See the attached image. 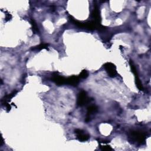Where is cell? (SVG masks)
Here are the masks:
<instances>
[{"instance_id":"6da1fadb","label":"cell","mask_w":151,"mask_h":151,"mask_svg":"<svg viewBox=\"0 0 151 151\" xmlns=\"http://www.w3.org/2000/svg\"><path fill=\"white\" fill-rule=\"evenodd\" d=\"M129 136L132 140L139 143H142L143 142H144L146 138L145 134L142 132L138 130L130 131Z\"/></svg>"},{"instance_id":"7a4b0ae2","label":"cell","mask_w":151,"mask_h":151,"mask_svg":"<svg viewBox=\"0 0 151 151\" xmlns=\"http://www.w3.org/2000/svg\"><path fill=\"white\" fill-rule=\"evenodd\" d=\"M90 98L87 96V93L85 91L82 90L78 94L77 103L79 106H83L90 102Z\"/></svg>"},{"instance_id":"3957f363","label":"cell","mask_w":151,"mask_h":151,"mask_svg":"<svg viewBox=\"0 0 151 151\" xmlns=\"http://www.w3.org/2000/svg\"><path fill=\"white\" fill-rule=\"evenodd\" d=\"M130 67H131V69H132V72L133 73L134 75V77H135V82H136V84L137 87V88L140 90H143V86H142V84L139 78V76H138V74H137V70L133 63V61L132 60H130Z\"/></svg>"},{"instance_id":"277c9868","label":"cell","mask_w":151,"mask_h":151,"mask_svg":"<svg viewBox=\"0 0 151 151\" xmlns=\"http://www.w3.org/2000/svg\"><path fill=\"white\" fill-rule=\"evenodd\" d=\"M104 67L110 77H114L116 76L117 71L116 67L114 64L111 63H106V64H104Z\"/></svg>"},{"instance_id":"5b68a950","label":"cell","mask_w":151,"mask_h":151,"mask_svg":"<svg viewBox=\"0 0 151 151\" xmlns=\"http://www.w3.org/2000/svg\"><path fill=\"white\" fill-rule=\"evenodd\" d=\"M66 78H64V77L58 75L56 73H54L52 74V77H51L52 81L58 86H61V85L66 84Z\"/></svg>"},{"instance_id":"8992f818","label":"cell","mask_w":151,"mask_h":151,"mask_svg":"<svg viewBox=\"0 0 151 151\" xmlns=\"http://www.w3.org/2000/svg\"><path fill=\"white\" fill-rule=\"evenodd\" d=\"M74 132H75V133L76 134L77 138L81 142H85L90 137L89 135L86 133L81 129H76Z\"/></svg>"},{"instance_id":"52a82bcc","label":"cell","mask_w":151,"mask_h":151,"mask_svg":"<svg viewBox=\"0 0 151 151\" xmlns=\"http://www.w3.org/2000/svg\"><path fill=\"white\" fill-rule=\"evenodd\" d=\"M97 111V107L95 105H90L87 107V111L85 121L88 122L90 120V118Z\"/></svg>"},{"instance_id":"ba28073f","label":"cell","mask_w":151,"mask_h":151,"mask_svg":"<svg viewBox=\"0 0 151 151\" xmlns=\"http://www.w3.org/2000/svg\"><path fill=\"white\" fill-rule=\"evenodd\" d=\"M79 81H80L79 77L73 76L66 78V84H69L70 86H75L78 84Z\"/></svg>"},{"instance_id":"9c48e42d","label":"cell","mask_w":151,"mask_h":151,"mask_svg":"<svg viewBox=\"0 0 151 151\" xmlns=\"http://www.w3.org/2000/svg\"><path fill=\"white\" fill-rule=\"evenodd\" d=\"M92 17L93 18H94L95 21L97 23H98V24L100 23L101 17H100V11H99L98 6H97L96 5L94 6V9L92 12Z\"/></svg>"},{"instance_id":"30bf717a","label":"cell","mask_w":151,"mask_h":151,"mask_svg":"<svg viewBox=\"0 0 151 151\" xmlns=\"http://www.w3.org/2000/svg\"><path fill=\"white\" fill-rule=\"evenodd\" d=\"M49 44H45V43H41L40 44H39L38 45L35 46L32 48H31V50H36V51H39V50H41L43 49H47L48 47Z\"/></svg>"},{"instance_id":"8fae6325","label":"cell","mask_w":151,"mask_h":151,"mask_svg":"<svg viewBox=\"0 0 151 151\" xmlns=\"http://www.w3.org/2000/svg\"><path fill=\"white\" fill-rule=\"evenodd\" d=\"M31 25H32L33 31L35 32H39L38 27L36 22H35V21L33 19H31Z\"/></svg>"},{"instance_id":"7c38bea8","label":"cell","mask_w":151,"mask_h":151,"mask_svg":"<svg viewBox=\"0 0 151 151\" xmlns=\"http://www.w3.org/2000/svg\"><path fill=\"white\" fill-rule=\"evenodd\" d=\"M88 72H87L86 70H83L80 73V75H79L78 77H79V78L84 79V78H86L88 77Z\"/></svg>"},{"instance_id":"4fadbf2b","label":"cell","mask_w":151,"mask_h":151,"mask_svg":"<svg viewBox=\"0 0 151 151\" xmlns=\"http://www.w3.org/2000/svg\"><path fill=\"white\" fill-rule=\"evenodd\" d=\"M101 149L103 150H112L113 149L109 145H103L101 146Z\"/></svg>"}]
</instances>
